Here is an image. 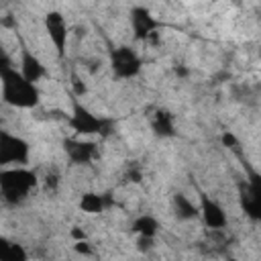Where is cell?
Masks as SVG:
<instances>
[{"mask_svg":"<svg viewBox=\"0 0 261 261\" xmlns=\"http://www.w3.org/2000/svg\"><path fill=\"white\" fill-rule=\"evenodd\" d=\"M0 96L2 102L12 108H35L41 100L37 84L29 82L16 67H8L0 73Z\"/></svg>","mask_w":261,"mask_h":261,"instance_id":"1","label":"cell"},{"mask_svg":"<svg viewBox=\"0 0 261 261\" xmlns=\"http://www.w3.org/2000/svg\"><path fill=\"white\" fill-rule=\"evenodd\" d=\"M39 186V175L27 165L0 167V198L8 204H22Z\"/></svg>","mask_w":261,"mask_h":261,"instance_id":"2","label":"cell"},{"mask_svg":"<svg viewBox=\"0 0 261 261\" xmlns=\"http://www.w3.org/2000/svg\"><path fill=\"white\" fill-rule=\"evenodd\" d=\"M31 145L20 135L0 128V167L29 165Z\"/></svg>","mask_w":261,"mask_h":261,"instance_id":"3","label":"cell"},{"mask_svg":"<svg viewBox=\"0 0 261 261\" xmlns=\"http://www.w3.org/2000/svg\"><path fill=\"white\" fill-rule=\"evenodd\" d=\"M71 130L77 135V137H88V135H104L108 128V120L102 118V116H96L90 108H86L82 102H73V108H71V114L67 118Z\"/></svg>","mask_w":261,"mask_h":261,"instance_id":"4","label":"cell"},{"mask_svg":"<svg viewBox=\"0 0 261 261\" xmlns=\"http://www.w3.org/2000/svg\"><path fill=\"white\" fill-rule=\"evenodd\" d=\"M143 67V61L139 57V53L133 47L120 45L116 49H112L110 53V69L118 80H130L135 77Z\"/></svg>","mask_w":261,"mask_h":261,"instance_id":"5","label":"cell"},{"mask_svg":"<svg viewBox=\"0 0 261 261\" xmlns=\"http://www.w3.org/2000/svg\"><path fill=\"white\" fill-rule=\"evenodd\" d=\"M43 27H45V33H47V37H49L57 57L61 59L65 55L67 39H69V27H67L65 16L59 10H49L43 16Z\"/></svg>","mask_w":261,"mask_h":261,"instance_id":"6","label":"cell"},{"mask_svg":"<svg viewBox=\"0 0 261 261\" xmlns=\"http://www.w3.org/2000/svg\"><path fill=\"white\" fill-rule=\"evenodd\" d=\"M130 29H133V37L137 41H151L157 35L159 29V20L151 14L149 8L145 6H135L130 10Z\"/></svg>","mask_w":261,"mask_h":261,"instance_id":"7","label":"cell"},{"mask_svg":"<svg viewBox=\"0 0 261 261\" xmlns=\"http://www.w3.org/2000/svg\"><path fill=\"white\" fill-rule=\"evenodd\" d=\"M198 214L202 216V222L212 228V230H222L228 224L226 210L222 208L220 202H216L210 194H200V204H198Z\"/></svg>","mask_w":261,"mask_h":261,"instance_id":"8","label":"cell"},{"mask_svg":"<svg viewBox=\"0 0 261 261\" xmlns=\"http://www.w3.org/2000/svg\"><path fill=\"white\" fill-rule=\"evenodd\" d=\"M63 151L73 165H88L90 161H94L98 145L92 141H84L80 137H69L63 141Z\"/></svg>","mask_w":261,"mask_h":261,"instance_id":"9","label":"cell"},{"mask_svg":"<svg viewBox=\"0 0 261 261\" xmlns=\"http://www.w3.org/2000/svg\"><path fill=\"white\" fill-rule=\"evenodd\" d=\"M29 82L37 84L41 82L45 75H47V67L43 65V61L29 49V47H22L20 49V69H18Z\"/></svg>","mask_w":261,"mask_h":261,"instance_id":"10","label":"cell"},{"mask_svg":"<svg viewBox=\"0 0 261 261\" xmlns=\"http://www.w3.org/2000/svg\"><path fill=\"white\" fill-rule=\"evenodd\" d=\"M151 128L157 137H173L175 135V118L169 110H155L153 116H151Z\"/></svg>","mask_w":261,"mask_h":261,"instance_id":"11","label":"cell"},{"mask_svg":"<svg viewBox=\"0 0 261 261\" xmlns=\"http://www.w3.org/2000/svg\"><path fill=\"white\" fill-rule=\"evenodd\" d=\"M130 230L135 234H139V237H151V239H155V234L159 232V222L151 214H141V216H137L133 220Z\"/></svg>","mask_w":261,"mask_h":261,"instance_id":"12","label":"cell"},{"mask_svg":"<svg viewBox=\"0 0 261 261\" xmlns=\"http://www.w3.org/2000/svg\"><path fill=\"white\" fill-rule=\"evenodd\" d=\"M106 208V200L98 192H86L80 198V210L86 214H100Z\"/></svg>","mask_w":261,"mask_h":261,"instance_id":"13","label":"cell"},{"mask_svg":"<svg viewBox=\"0 0 261 261\" xmlns=\"http://www.w3.org/2000/svg\"><path fill=\"white\" fill-rule=\"evenodd\" d=\"M173 208H175V214L179 216V220H192L198 216V206L184 194L173 196Z\"/></svg>","mask_w":261,"mask_h":261,"instance_id":"14","label":"cell"},{"mask_svg":"<svg viewBox=\"0 0 261 261\" xmlns=\"http://www.w3.org/2000/svg\"><path fill=\"white\" fill-rule=\"evenodd\" d=\"M8 67H14V65H12V59H10V55L4 51V47L0 45V73H2L4 69H8Z\"/></svg>","mask_w":261,"mask_h":261,"instance_id":"15","label":"cell"},{"mask_svg":"<svg viewBox=\"0 0 261 261\" xmlns=\"http://www.w3.org/2000/svg\"><path fill=\"white\" fill-rule=\"evenodd\" d=\"M73 249H75L77 253H82V255H92V249H90V243H88V239L75 241V243H73Z\"/></svg>","mask_w":261,"mask_h":261,"instance_id":"16","label":"cell"},{"mask_svg":"<svg viewBox=\"0 0 261 261\" xmlns=\"http://www.w3.org/2000/svg\"><path fill=\"white\" fill-rule=\"evenodd\" d=\"M71 237H73V241H82V239H88L86 230H82L80 226H73V228H71Z\"/></svg>","mask_w":261,"mask_h":261,"instance_id":"17","label":"cell"}]
</instances>
